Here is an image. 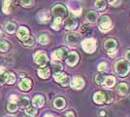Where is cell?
<instances>
[{"mask_svg":"<svg viewBox=\"0 0 130 117\" xmlns=\"http://www.w3.org/2000/svg\"><path fill=\"white\" fill-rule=\"evenodd\" d=\"M125 58H126V60H127V61H130V50L126 52V54H125Z\"/></svg>","mask_w":130,"mask_h":117,"instance_id":"cell-39","label":"cell"},{"mask_svg":"<svg viewBox=\"0 0 130 117\" xmlns=\"http://www.w3.org/2000/svg\"><path fill=\"white\" fill-rule=\"evenodd\" d=\"M50 19H51V15H50L47 11H42L38 14L39 22H42V23H46V22H48L50 21Z\"/></svg>","mask_w":130,"mask_h":117,"instance_id":"cell-15","label":"cell"},{"mask_svg":"<svg viewBox=\"0 0 130 117\" xmlns=\"http://www.w3.org/2000/svg\"><path fill=\"white\" fill-rule=\"evenodd\" d=\"M65 105H66V101H65V100L63 98L58 97V98H56V99L54 100V106L55 108H57V109L63 108L65 106Z\"/></svg>","mask_w":130,"mask_h":117,"instance_id":"cell-19","label":"cell"},{"mask_svg":"<svg viewBox=\"0 0 130 117\" xmlns=\"http://www.w3.org/2000/svg\"><path fill=\"white\" fill-rule=\"evenodd\" d=\"M45 117H54V116L51 115V114H46V115H45Z\"/></svg>","mask_w":130,"mask_h":117,"instance_id":"cell-43","label":"cell"},{"mask_svg":"<svg viewBox=\"0 0 130 117\" xmlns=\"http://www.w3.org/2000/svg\"><path fill=\"white\" fill-rule=\"evenodd\" d=\"M115 70L119 76H125L130 71L129 63L126 61H124V60H119L115 64Z\"/></svg>","mask_w":130,"mask_h":117,"instance_id":"cell-1","label":"cell"},{"mask_svg":"<svg viewBox=\"0 0 130 117\" xmlns=\"http://www.w3.org/2000/svg\"><path fill=\"white\" fill-rule=\"evenodd\" d=\"M38 41H39V43H41V44H43V45H46L49 43V37H48L46 34H42V35L39 36Z\"/></svg>","mask_w":130,"mask_h":117,"instance_id":"cell-31","label":"cell"},{"mask_svg":"<svg viewBox=\"0 0 130 117\" xmlns=\"http://www.w3.org/2000/svg\"><path fill=\"white\" fill-rule=\"evenodd\" d=\"M67 55H68L67 48H59V49L54 51L52 56H53V59L54 61H61L63 59H66Z\"/></svg>","mask_w":130,"mask_h":117,"instance_id":"cell-5","label":"cell"},{"mask_svg":"<svg viewBox=\"0 0 130 117\" xmlns=\"http://www.w3.org/2000/svg\"><path fill=\"white\" fill-rule=\"evenodd\" d=\"M96 43H97V42H96V40L94 38H88V39L84 40V41L82 42V47H83V49L86 51L87 53L91 54V53H93L94 51L96 50V48H97V44H96Z\"/></svg>","mask_w":130,"mask_h":117,"instance_id":"cell-2","label":"cell"},{"mask_svg":"<svg viewBox=\"0 0 130 117\" xmlns=\"http://www.w3.org/2000/svg\"><path fill=\"white\" fill-rule=\"evenodd\" d=\"M77 25H78V22L73 17H69L64 22V27L66 29L73 30V29H75L77 28Z\"/></svg>","mask_w":130,"mask_h":117,"instance_id":"cell-11","label":"cell"},{"mask_svg":"<svg viewBox=\"0 0 130 117\" xmlns=\"http://www.w3.org/2000/svg\"><path fill=\"white\" fill-rule=\"evenodd\" d=\"M86 19L87 20L88 22L93 23V22H96V20H97V14L94 11H88L87 13V15H86Z\"/></svg>","mask_w":130,"mask_h":117,"instance_id":"cell-21","label":"cell"},{"mask_svg":"<svg viewBox=\"0 0 130 117\" xmlns=\"http://www.w3.org/2000/svg\"><path fill=\"white\" fill-rule=\"evenodd\" d=\"M18 37L22 40V42H24L26 39H28L29 37V31L26 28L24 27H21L18 30Z\"/></svg>","mask_w":130,"mask_h":117,"instance_id":"cell-12","label":"cell"},{"mask_svg":"<svg viewBox=\"0 0 130 117\" xmlns=\"http://www.w3.org/2000/svg\"><path fill=\"white\" fill-rule=\"evenodd\" d=\"M44 102H45V100H44V98L42 96L37 95L33 98L32 103L35 107H41V106H43Z\"/></svg>","mask_w":130,"mask_h":117,"instance_id":"cell-20","label":"cell"},{"mask_svg":"<svg viewBox=\"0 0 130 117\" xmlns=\"http://www.w3.org/2000/svg\"><path fill=\"white\" fill-rule=\"evenodd\" d=\"M99 29L101 31H108L112 28V22L109 16H102L98 22Z\"/></svg>","mask_w":130,"mask_h":117,"instance_id":"cell-3","label":"cell"},{"mask_svg":"<svg viewBox=\"0 0 130 117\" xmlns=\"http://www.w3.org/2000/svg\"><path fill=\"white\" fill-rule=\"evenodd\" d=\"M61 22H62V19H61V18H55L54 22H53V24H52L53 29H54V30H58L60 28Z\"/></svg>","mask_w":130,"mask_h":117,"instance_id":"cell-27","label":"cell"},{"mask_svg":"<svg viewBox=\"0 0 130 117\" xmlns=\"http://www.w3.org/2000/svg\"><path fill=\"white\" fill-rule=\"evenodd\" d=\"M16 24L13 22H7L5 24V29L8 33H14L16 31Z\"/></svg>","mask_w":130,"mask_h":117,"instance_id":"cell-24","label":"cell"},{"mask_svg":"<svg viewBox=\"0 0 130 117\" xmlns=\"http://www.w3.org/2000/svg\"><path fill=\"white\" fill-rule=\"evenodd\" d=\"M34 61L39 64V66H41V67H45L47 63H48V61H49V59H48V56L43 53V52H38V53H36L35 54V56H34Z\"/></svg>","mask_w":130,"mask_h":117,"instance_id":"cell-4","label":"cell"},{"mask_svg":"<svg viewBox=\"0 0 130 117\" xmlns=\"http://www.w3.org/2000/svg\"><path fill=\"white\" fill-rule=\"evenodd\" d=\"M106 7V3L105 0H96L95 1V8L97 10H103Z\"/></svg>","mask_w":130,"mask_h":117,"instance_id":"cell-28","label":"cell"},{"mask_svg":"<svg viewBox=\"0 0 130 117\" xmlns=\"http://www.w3.org/2000/svg\"><path fill=\"white\" fill-rule=\"evenodd\" d=\"M105 78H106V76H104L103 74H97L95 76V82L97 84H99V85H102L104 80H105Z\"/></svg>","mask_w":130,"mask_h":117,"instance_id":"cell-32","label":"cell"},{"mask_svg":"<svg viewBox=\"0 0 130 117\" xmlns=\"http://www.w3.org/2000/svg\"><path fill=\"white\" fill-rule=\"evenodd\" d=\"M53 67H54L55 73H57L62 69V66L60 63H57V62H53Z\"/></svg>","mask_w":130,"mask_h":117,"instance_id":"cell-34","label":"cell"},{"mask_svg":"<svg viewBox=\"0 0 130 117\" xmlns=\"http://www.w3.org/2000/svg\"><path fill=\"white\" fill-rule=\"evenodd\" d=\"M29 100L27 99L26 97H23V98H22L21 100H19V106H20V107L21 108H26V107H28V106H29Z\"/></svg>","mask_w":130,"mask_h":117,"instance_id":"cell-25","label":"cell"},{"mask_svg":"<svg viewBox=\"0 0 130 117\" xmlns=\"http://www.w3.org/2000/svg\"><path fill=\"white\" fill-rule=\"evenodd\" d=\"M1 36H2V30L0 29V37H1Z\"/></svg>","mask_w":130,"mask_h":117,"instance_id":"cell-45","label":"cell"},{"mask_svg":"<svg viewBox=\"0 0 130 117\" xmlns=\"http://www.w3.org/2000/svg\"><path fill=\"white\" fill-rule=\"evenodd\" d=\"M106 67H107V63L106 62H100L98 64V70L99 71H105L106 70Z\"/></svg>","mask_w":130,"mask_h":117,"instance_id":"cell-36","label":"cell"},{"mask_svg":"<svg viewBox=\"0 0 130 117\" xmlns=\"http://www.w3.org/2000/svg\"><path fill=\"white\" fill-rule=\"evenodd\" d=\"M80 40L79 35L76 33H69L66 36V41L71 45H76Z\"/></svg>","mask_w":130,"mask_h":117,"instance_id":"cell-14","label":"cell"},{"mask_svg":"<svg viewBox=\"0 0 130 117\" xmlns=\"http://www.w3.org/2000/svg\"><path fill=\"white\" fill-rule=\"evenodd\" d=\"M19 87L22 91H28V90L30 89V87H31V80L26 79V78L22 79V81L20 82V84H19Z\"/></svg>","mask_w":130,"mask_h":117,"instance_id":"cell-17","label":"cell"},{"mask_svg":"<svg viewBox=\"0 0 130 117\" xmlns=\"http://www.w3.org/2000/svg\"><path fill=\"white\" fill-rule=\"evenodd\" d=\"M4 77H5V83L13 84L16 81V75L12 72H4Z\"/></svg>","mask_w":130,"mask_h":117,"instance_id":"cell-22","label":"cell"},{"mask_svg":"<svg viewBox=\"0 0 130 117\" xmlns=\"http://www.w3.org/2000/svg\"><path fill=\"white\" fill-rule=\"evenodd\" d=\"M85 86V81L82 77H79V76H76L72 79L71 81V87L75 90H80L82 88H84Z\"/></svg>","mask_w":130,"mask_h":117,"instance_id":"cell-9","label":"cell"},{"mask_svg":"<svg viewBox=\"0 0 130 117\" xmlns=\"http://www.w3.org/2000/svg\"><path fill=\"white\" fill-rule=\"evenodd\" d=\"M116 83V78L113 77V76H107V77L105 78V80H104L103 82V85L105 88H111V87H113Z\"/></svg>","mask_w":130,"mask_h":117,"instance_id":"cell-18","label":"cell"},{"mask_svg":"<svg viewBox=\"0 0 130 117\" xmlns=\"http://www.w3.org/2000/svg\"><path fill=\"white\" fill-rule=\"evenodd\" d=\"M78 61H79V55L77 54L76 52L69 53V54L67 55V57H66V62H67V64L70 66V67L76 66Z\"/></svg>","mask_w":130,"mask_h":117,"instance_id":"cell-8","label":"cell"},{"mask_svg":"<svg viewBox=\"0 0 130 117\" xmlns=\"http://www.w3.org/2000/svg\"><path fill=\"white\" fill-rule=\"evenodd\" d=\"M65 117H75V115H74V113H73V112L69 111V112H67V113H66Z\"/></svg>","mask_w":130,"mask_h":117,"instance_id":"cell-40","label":"cell"},{"mask_svg":"<svg viewBox=\"0 0 130 117\" xmlns=\"http://www.w3.org/2000/svg\"><path fill=\"white\" fill-rule=\"evenodd\" d=\"M25 113H26L28 116H35L37 114V109L35 106H28L25 108Z\"/></svg>","mask_w":130,"mask_h":117,"instance_id":"cell-26","label":"cell"},{"mask_svg":"<svg viewBox=\"0 0 130 117\" xmlns=\"http://www.w3.org/2000/svg\"><path fill=\"white\" fill-rule=\"evenodd\" d=\"M33 0H22L21 3H22V6H30L32 5Z\"/></svg>","mask_w":130,"mask_h":117,"instance_id":"cell-37","label":"cell"},{"mask_svg":"<svg viewBox=\"0 0 130 117\" xmlns=\"http://www.w3.org/2000/svg\"><path fill=\"white\" fill-rule=\"evenodd\" d=\"M53 14L55 18H64L67 15V10L64 6L56 5L53 8Z\"/></svg>","mask_w":130,"mask_h":117,"instance_id":"cell-6","label":"cell"},{"mask_svg":"<svg viewBox=\"0 0 130 117\" xmlns=\"http://www.w3.org/2000/svg\"><path fill=\"white\" fill-rule=\"evenodd\" d=\"M17 100H18V97L17 96L12 95L10 97V101H12V102H17Z\"/></svg>","mask_w":130,"mask_h":117,"instance_id":"cell-38","label":"cell"},{"mask_svg":"<svg viewBox=\"0 0 130 117\" xmlns=\"http://www.w3.org/2000/svg\"><path fill=\"white\" fill-rule=\"evenodd\" d=\"M38 75L41 78L47 79L50 77V69L48 67H42L38 70Z\"/></svg>","mask_w":130,"mask_h":117,"instance_id":"cell-23","label":"cell"},{"mask_svg":"<svg viewBox=\"0 0 130 117\" xmlns=\"http://www.w3.org/2000/svg\"><path fill=\"white\" fill-rule=\"evenodd\" d=\"M117 91H118V93H119V95L125 96L129 93V87H128V85H126V84L120 83L119 86L117 87Z\"/></svg>","mask_w":130,"mask_h":117,"instance_id":"cell-16","label":"cell"},{"mask_svg":"<svg viewBox=\"0 0 130 117\" xmlns=\"http://www.w3.org/2000/svg\"><path fill=\"white\" fill-rule=\"evenodd\" d=\"M117 46H118V43L115 39H108L104 44V48L106 51L111 52V51H114L117 48Z\"/></svg>","mask_w":130,"mask_h":117,"instance_id":"cell-13","label":"cell"},{"mask_svg":"<svg viewBox=\"0 0 130 117\" xmlns=\"http://www.w3.org/2000/svg\"><path fill=\"white\" fill-rule=\"evenodd\" d=\"M87 29H88V27H87V24H84V25H83V28H81V31L82 32H85Z\"/></svg>","mask_w":130,"mask_h":117,"instance_id":"cell-41","label":"cell"},{"mask_svg":"<svg viewBox=\"0 0 130 117\" xmlns=\"http://www.w3.org/2000/svg\"><path fill=\"white\" fill-rule=\"evenodd\" d=\"M12 0H5L4 1V5H3V12L5 14H9L10 13V7H11Z\"/></svg>","mask_w":130,"mask_h":117,"instance_id":"cell-29","label":"cell"},{"mask_svg":"<svg viewBox=\"0 0 130 117\" xmlns=\"http://www.w3.org/2000/svg\"><path fill=\"white\" fill-rule=\"evenodd\" d=\"M101 115H105V111H101Z\"/></svg>","mask_w":130,"mask_h":117,"instance_id":"cell-44","label":"cell"},{"mask_svg":"<svg viewBox=\"0 0 130 117\" xmlns=\"http://www.w3.org/2000/svg\"><path fill=\"white\" fill-rule=\"evenodd\" d=\"M54 79L56 82H58L59 84H61L62 86H67L69 84V77L65 74V73H55L54 74Z\"/></svg>","mask_w":130,"mask_h":117,"instance_id":"cell-7","label":"cell"},{"mask_svg":"<svg viewBox=\"0 0 130 117\" xmlns=\"http://www.w3.org/2000/svg\"><path fill=\"white\" fill-rule=\"evenodd\" d=\"M93 100L96 103L102 105V103H104L107 100V95L105 93H102V92H97V93H95L93 95Z\"/></svg>","mask_w":130,"mask_h":117,"instance_id":"cell-10","label":"cell"},{"mask_svg":"<svg viewBox=\"0 0 130 117\" xmlns=\"http://www.w3.org/2000/svg\"><path fill=\"white\" fill-rule=\"evenodd\" d=\"M8 48H9V43H8L7 41L3 40V41L0 42V51L6 52V51L8 50Z\"/></svg>","mask_w":130,"mask_h":117,"instance_id":"cell-33","label":"cell"},{"mask_svg":"<svg viewBox=\"0 0 130 117\" xmlns=\"http://www.w3.org/2000/svg\"><path fill=\"white\" fill-rule=\"evenodd\" d=\"M108 1H109V3H110L111 5H112V4H115V3L117 2V0H108Z\"/></svg>","mask_w":130,"mask_h":117,"instance_id":"cell-42","label":"cell"},{"mask_svg":"<svg viewBox=\"0 0 130 117\" xmlns=\"http://www.w3.org/2000/svg\"><path fill=\"white\" fill-rule=\"evenodd\" d=\"M23 44L25 45V46H32L34 44V38L33 37H28V39H26L24 42H23Z\"/></svg>","mask_w":130,"mask_h":117,"instance_id":"cell-35","label":"cell"},{"mask_svg":"<svg viewBox=\"0 0 130 117\" xmlns=\"http://www.w3.org/2000/svg\"><path fill=\"white\" fill-rule=\"evenodd\" d=\"M7 109H8V111H10V112L17 111V109H18V105H17V102H12V101H10V102L8 103V106H7Z\"/></svg>","mask_w":130,"mask_h":117,"instance_id":"cell-30","label":"cell"}]
</instances>
